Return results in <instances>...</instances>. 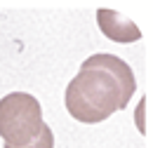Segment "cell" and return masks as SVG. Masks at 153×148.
Here are the masks:
<instances>
[{
	"mask_svg": "<svg viewBox=\"0 0 153 148\" xmlns=\"http://www.w3.org/2000/svg\"><path fill=\"white\" fill-rule=\"evenodd\" d=\"M137 90L132 68L113 54H92L66 87V111L78 122H101L123 111Z\"/></svg>",
	"mask_w": 153,
	"mask_h": 148,
	"instance_id": "6da1fadb",
	"label": "cell"
},
{
	"mask_svg": "<svg viewBox=\"0 0 153 148\" xmlns=\"http://www.w3.org/2000/svg\"><path fill=\"white\" fill-rule=\"evenodd\" d=\"M42 108L38 99L26 92H12L0 99V136L5 146H26L42 127Z\"/></svg>",
	"mask_w": 153,
	"mask_h": 148,
	"instance_id": "7a4b0ae2",
	"label": "cell"
},
{
	"mask_svg": "<svg viewBox=\"0 0 153 148\" xmlns=\"http://www.w3.org/2000/svg\"><path fill=\"white\" fill-rule=\"evenodd\" d=\"M97 21H99V28L106 38H111L115 42H137L141 38L139 26L130 21V19L120 17L113 10H99L97 12Z\"/></svg>",
	"mask_w": 153,
	"mask_h": 148,
	"instance_id": "3957f363",
	"label": "cell"
},
{
	"mask_svg": "<svg viewBox=\"0 0 153 148\" xmlns=\"http://www.w3.org/2000/svg\"><path fill=\"white\" fill-rule=\"evenodd\" d=\"M5 148H14V146H5ZM19 148H54V134L47 125H42L38 132V136L33 141H28L26 146H19Z\"/></svg>",
	"mask_w": 153,
	"mask_h": 148,
	"instance_id": "277c9868",
	"label": "cell"
}]
</instances>
